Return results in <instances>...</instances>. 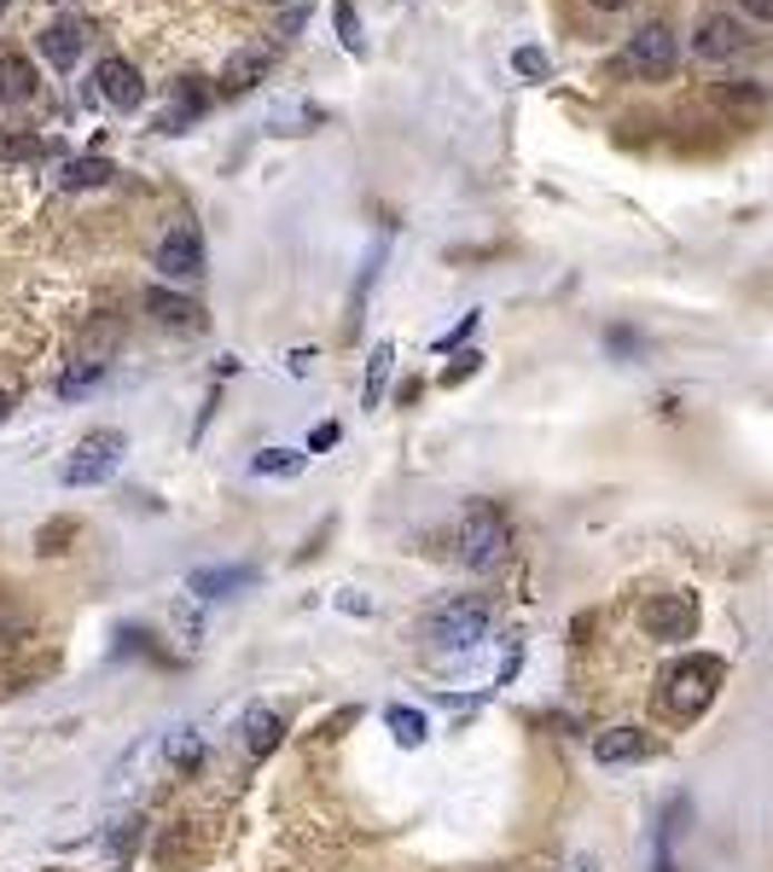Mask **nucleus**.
<instances>
[{
    "instance_id": "1",
    "label": "nucleus",
    "mask_w": 773,
    "mask_h": 872,
    "mask_svg": "<svg viewBox=\"0 0 773 872\" xmlns=\"http://www.w3.org/2000/svg\"><path fill=\"white\" fill-rule=\"evenodd\" d=\"M506 547H512V524L495 501H472L459 512V564L466 571H495V564H506Z\"/></svg>"
},
{
    "instance_id": "2",
    "label": "nucleus",
    "mask_w": 773,
    "mask_h": 872,
    "mask_svg": "<svg viewBox=\"0 0 773 872\" xmlns=\"http://www.w3.org/2000/svg\"><path fill=\"white\" fill-rule=\"evenodd\" d=\"M721 681H727V663L710 657V652H692V657H681L675 670H668V681H663V704L675 710L681 722H692V715H704V710L715 704Z\"/></svg>"
},
{
    "instance_id": "3",
    "label": "nucleus",
    "mask_w": 773,
    "mask_h": 872,
    "mask_svg": "<svg viewBox=\"0 0 773 872\" xmlns=\"http://www.w3.org/2000/svg\"><path fill=\"white\" fill-rule=\"evenodd\" d=\"M681 59V41L668 23H646V30H634L628 47L616 53V76H628V82H663L668 70Z\"/></svg>"
},
{
    "instance_id": "4",
    "label": "nucleus",
    "mask_w": 773,
    "mask_h": 872,
    "mask_svg": "<svg viewBox=\"0 0 773 872\" xmlns=\"http://www.w3.org/2000/svg\"><path fill=\"white\" fill-rule=\"evenodd\" d=\"M483 634H488V600H477V594L443 600V605L430 611V640H436V646H448V652L477 646Z\"/></svg>"
},
{
    "instance_id": "5",
    "label": "nucleus",
    "mask_w": 773,
    "mask_h": 872,
    "mask_svg": "<svg viewBox=\"0 0 773 872\" xmlns=\"http://www.w3.org/2000/svg\"><path fill=\"white\" fill-rule=\"evenodd\" d=\"M122 448H128L122 430H93V436H82V448H76L70 466H65V483H70V489H93V483H106V477L122 466Z\"/></svg>"
},
{
    "instance_id": "6",
    "label": "nucleus",
    "mask_w": 773,
    "mask_h": 872,
    "mask_svg": "<svg viewBox=\"0 0 773 872\" xmlns=\"http://www.w3.org/2000/svg\"><path fill=\"white\" fill-rule=\"evenodd\" d=\"M640 628L652 640H663V646H681V640L698 634V600L692 594H652L640 605Z\"/></svg>"
},
{
    "instance_id": "7",
    "label": "nucleus",
    "mask_w": 773,
    "mask_h": 872,
    "mask_svg": "<svg viewBox=\"0 0 773 872\" xmlns=\"http://www.w3.org/2000/svg\"><path fill=\"white\" fill-rule=\"evenodd\" d=\"M151 268H158L163 279H175V286H192V279L204 274V239H198V227L175 221L169 234L158 239V250H151Z\"/></svg>"
},
{
    "instance_id": "8",
    "label": "nucleus",
    "mask_w": 773,
    "mask_h": 872,
    "mask_svg": "<svg viewBox=\"0 0 773 872\" xmlns=\"http://www.w3.org/2000/svg\"><path fill=\"white\" fill-rule=\"evenodd\" d=\"M744 23L733 18V12H710L704 23H698V36H692V59H704V65H727V59H739L744 53Z\"/></svg>"
},
{
    "instance_id": "9",
    "label": "nucleus",
    "mask_w": 773,
    "mask_h": 872,
    "mask_svg": "<svg viewBox=\"0 0 773 872\" xmlns=\"http://www.w3.org/2000/svg\"><path fill=\"white\" fill-rule=\"evenodd\" d=\"M93 93L106 99V106H117V111H135L140 99H146V82H140V70L128 65V59H99L93 65Z\"/></svg>"
},
{
    "instance_id": "10",
    "label": "nucleus",
    "mask_w": 773,
    "mask_h": 872,
    "mask_svg": "<svg viewBox=\"0 0 773 872\" xmlns=\"http://www.w3.org/2000/svg\"><path fill=\"white\" fill-rule=\"evenodd\" d=\"M274 76V47H239L221 65V93H250Z\"/></svg>"
},
{
    "instance_id": "11",
    "label": "nucleus",
    "mask_w": 773,
    "mask_h": 872,
    "mask_svg": "<svg viewBox=\"0 0 773 872\" xmlns=\"http://www.w3.org/2000/svg\"><path fill=\"white\" fill-rule=\"evenodd\" d=\"M256 582V564H210V571H192L187 576V594L198 600H227V594H245Z\"/></svg>"
},
{
    "instance_id": "12",
    "label": "nucleus",
    "mask_w": 773,
    "mask_h": 872,
    "mask_svg": "<svg viewBox=\"0 0 773 872\" xmlns=\"http://www.w3.org/2000/svg\"><path fill=\"white\" fill-rule=\"evenodd\" d=\"M640 756H652V739L640 727H605L594 739V762L599 767H623V762H640Z\"/></svg>"
},
{
    "instance_id": "13",
    "label": "nucleus",
    "mask_w": 773,
    "mask_h": 872,
    "mask_svg": "<svg viewBox=\"0 0 773 872\" xmlns=\"http://www.w3.org/2000/svg\"><path fill=\"white\" fill-rule=\"evenodd\" d=\"M146 309H151V320H163V326H187V331H198L204 326V309L187 297V291H169V286H151L146 291Z\"/></svg>"
},
{
    "instance_id": "14",
    "label": "nucleus",
    "mask_w": 773,
    "mask_h": 872,
    "mask_svg": "<svg viewBox=\"0 0 773 872\" xmlns=\"http://www.w3.org/2000/svg\"><path fill=\"white\" fill-rule=\"evenodd\" d=\"M239 733H245V751H250V756H268L279 739H286V722H279V710L250 704V710H245V722H239Z\"/></svg>"
},
{
    "instance_id": "15",
    "label": "nucleus",
    "mask_w": 773,
    "mask_h": 872,
    "mask_svg": "<svg viewBox=\"0 0 773 872\" xmlns=\"http://www.w3.org/2000/svg\"><path fill=\"white\" fill-rule=\"evenodd\" d=\"M41 59L53 65V70H76V59H82V30L76 23H47L41 30Z\"/></svg>"
},
{
    "instance_id": "16",
    "label": "nucleus",
    "mask_w": 773,
    "mask_h": 872,
    "mask_svg": "<svg viewBox=\"0 0 773 872\" xmlns=\"http://www.w3.org/2000/svg\"><path fill=\"white\" fill-rule=\"evenodd\" d=\"M36 82H41L36 59H23V53H0V99L23 106V99H36Z\"/></svg>"
},
{
    "instance_id": "17",
    "label": "nucleus",
    "mask_w": 773,
    "mask_h": 872,
    "mask_svg": "<svg viewBox=\"0 0 773 872\" xmlns=\"http://www.w3.org/2000/svg\"><path fill=\"white\" fill-rule=\"evenodd\" d=\"M204 111H210V93H204L198 82H180V88H175V111H169L158 128H163V135H180V128L198 122Z\"/></svg>"
},
{
    "instance_id": "18",
    "label": "nucleus",
    "mask_w": 773,
    "mask_h": 872,
    "mask_svg": "<svg viewBox=\"0 0 773 872\" xmlns=\"http://www.w3.org/2000/svg\"><path fill=\"white\" fill-rule=\"evenodd\" d=\"M111 175H117V164H111V158H70L59 181H65L70 192H88V187H106Z\"/></svg>"
},
{
    "instance_id": "19",
    "label": "nucleus",
    "mask_w": 773,
    "mask_h": 872,
    "mask_svg": "<svg viewBox=\"0 0 773 872\" xmlns=\"http://www.w3.org/2000/svg\"><path fill=\"white\" fill-rule=\"evenodd\" d=\"M390 367H396V344H373V355H367V384H360V402H367V407H378V402H384Z\"/></svg>"
},
{
    "instance_id": "20",
    "label": "nucleus",
    "mask_w": 773,
    "mask_h": 872,
    "mask_svg": "<svg viewBox=\"0 0 773 872\" xmlns=\"http://www.w3.org/2000/svg\"><path fill=\"white\" fill-rule=\"evenodd\" d=\"M384 727L396 733V745H425V733H430V722H425V710H407V704H390L384 710Z\"/></svg>"
},
{
    "instance_id": "21",
    "label": "nucleus",
    "mask_w": 773,
    "mask_h": 872,
    "mask_svg": "<svg viewBox=\"0 0 773 872\" xmlns=\"http://www.w3.org/2000/svg\"><path fill=\"white\" fill-rule=\"evenodd\" d=\"M303 466H308V454H297V448H262V454L250 459L256 477H297Z\"/></svg>"
},
{
    "instance_id": "22",
    "label": "nucleus",
    "mask_w": 773,
    "mask_h": 872,
    "mask_svg": "<svg viewBox=\"0 0 773 872\" xmlns=\"http://www.w3.org/2000/svg\"><path fill=\"white\" fill-rule=\"evenodd\" d=\"M99 378H106V361H70V367H65V378H59V396H65V402H76V396H88Z\"/></svg>"
},
{
    "instance_id": "23",
    "label": "nucleus",
    "mask_w": 773,
    "mask_h": 872,
    "mask_svg": "<svg viewBox=\"0 0 773 872\" xmlns=\"http://www.w3.org/2000/svg\"><path fill=\"white\" fill-rule=\"evenodd\" d=\"M331 23H338V36H344V53L367 59V36H360V18H355L349 0H331Z\"/></svg>"
},
{
    "instance_id": "24",
    "label": "nucleus",
    "mask_w": 773,
    "mask_h": 872,
    "mask_svg": "<svg viewBox=\"0 0 773 872\" xmlns=\"http://www.w3.org/2000/svg\"><path fill=\"white\" fill-rule=\"evenodd\" d=\"M320 122H326V111H320V106H286V111L274 117L279 135H308V128H320Z\"/></svg>"
},
{
    "instance_id": "25",
    "label": "nucleus",
    "mask_w": 773,
    "mask_h": 872,
    "mask_svg": "<svg viewBox=\"0 0 773 872\" xmlns=\"http://www.w3.org/2000/svg\"><path fill=\"white\" fill-rule=\"evenodd\" d=\"M512 70H518L524 82H553V59L541 53V47H518V53H512Z\"/></svg>"
},
{
    "instance_id": "26",
    "label": "nucleus",
    "mask_w": 773,
    "mask_h": 872,
    "mask_svg": "<svg viewBox=\"0 0 773 872\" xmlns=\"http://www.w3.org/2000/svg\"><path fill=\"white\" fill-rule=\"evenodd\" d=\"M47 140L41 135H0V164H23V158H41Z\"/></svg>"
},
{
    "instance_id": "27",
    "label": "nucleus",
    "mask_w": 773,
    "mask_h": 872,
    "mask_svg": "<svg viewBox=\"0 0 773 872\" xmlns=\"http://www.w3.org/2000/svg\"><path fill=\"white\" fill-rule=\"evenodd\" d=\"M721 106H727V111H767V88H756V82L721 88Z\"/></svg>"
},
{
    "instance_id": "28",
    "label": "nucleus",
    "mask_w": 773,
    "mask_h": 872,
    "mask_svg": "<svg viewBox=\"0 0 773 872\" xmlns=\"http://www.w3.org/2000/svg\"><path fill=\"white\" fill-rule=\"evenodd\" d=\"M477 367H483V355H477V349H459V361L443 367V390H459V384H466Z\"/></svg>"
},
{
    "instance_id": "29",
    "label": "nucleus",
    "mask_w": 773,
    "mask_h": 872,
    "mask_svg": "<svg viewBox=\"0 0 773 872\" xmlns=\"http://www.w3.org/2000/svg\"><path fill=\"white\" fill-rule=\"evenodd\" d=\"M338 436H344L338 425H315V430H308V454H326V448H338Z\"/></svg>"
},
{
    "instance_id": "30",
    "label": "nucleus",
    "mask_w": 773,
    "mask_h": 872,
    "mask_svg": "<svg viewBox=\"0 0 773 872\" xmlns=\"http://www.w3.org/2000/svg\"><path fill=\"white\" fill-rule=\"evenodd\" d=\"M472 331H477V315H466V320H459L454 331H443V338H436V349H459V344L472 338Z\"/></svg>"
},
{
    "instance_id": "31",
    "label": "nucleus",
    "mask_w": 773,
    "mask_h": 872,
    "mask_svg": "<svg viewBox=\"0 0 773 872\" xmlns=\"http://www.w3.org/2000/svg\"><path fill=\"white\" fill-rule=\"evenodd\" d=\"M70 535H76V524H65V518H59V524H47V535H41V547H47V553H65L59 542H70Z\"/></svg>"
},
{
    "instance_id": "32",
    "label": "nucleus",
    "mask_w": 773,
    "mask_h": 872,
    "mask_svg": "<svg viewBox=\"0 0 773 872\" xmlns=\"http://www.w3.org/2000/svg\"><path fill=\"white\" fill-rule=\"evenodd\" d=\"M338 605L349 611V617H373V600H360L355 587H344V594H338Z\"/></svg>"
},
{
    "instance_id": "33",
    "label": "nucleus",
    "mask_w": 773,
    "mask_h": 872,
    "mask_svg": "<svg viewBox=\"0 0 773 872\" xmlns=\"http://www.w3.org/2000/svg\"><path fill=\"white\" fill-rule=\"evenodd\" d=\"M739 12L756 18V23H773V0H739Z\"/></svg>"
},
{
    "instance_id": "34",
    "label": "nucleus",
    "mask_w": 773,
    "mask_h": 872,
    "mask_svg": "<svg viewBox=\"0 0 773 872\" xmlns=\"http://www.w3.org/2000/svg\"><path fill=\"white\" fill-rule=\"evenodd\" d=\"M564 872H605V866H599V855H571V861H564Z\"/></svg>"
},
{
    "instance_id": "35",
    "label": "nucleus",
    "mask_w": 773,
    "mask_h": 872,
    "mask_svg": "<svg viewBox=\"0 0 773 872\" xmlns=\"http://www.w3.org/2000/svg\"><path fill=\"white\" fill-rule=\"evenodd\" d=\"M587 7H599V12H623V7H634V0H587Z\"/></svg>"
},
{
    "instance_id": "36",
    "label": "nucleus",
    "mask_w": 773,
    "mask_h": 872,
    "mask_svg": "<svg viewBox=\"0 0 773 872\" xmlns=\"http://www.w3.org/2000/svg\"><path fill=\"white\" fill-rule=\"evenodd\" d=\"M657 872H681L675 861H668V850H657Z\"/></svg>"
},
{
    "instance_id": "37",
    "label": "nucleus",
    "mask_w": 773,
    "mask_h": 872,
    "mask_svg": "<svg viewBox=\"0 0 773 872\" xmlns=\"http://www.w3.org/2000/svg\"><path fill=\"white\" fill-rule=\"evenodd\" d=\"M7 414H12V396H7V390H0V425H7Z\"/></svg>"
},
{
    "instance_id": "38",
    "label": "nucleus",
    "mask_w": 773,
    "mask_h": 872,
    "mask_svg": "<svg viewBox=\"0 0 773 872\" xmlns=\"http://www.w3.org/2000/svg\"><path fill=\"white\" fill-rule=\"evenodd\" d=\"M0 12H7V0H0Z\"/></svg>"
}]
</instances>
